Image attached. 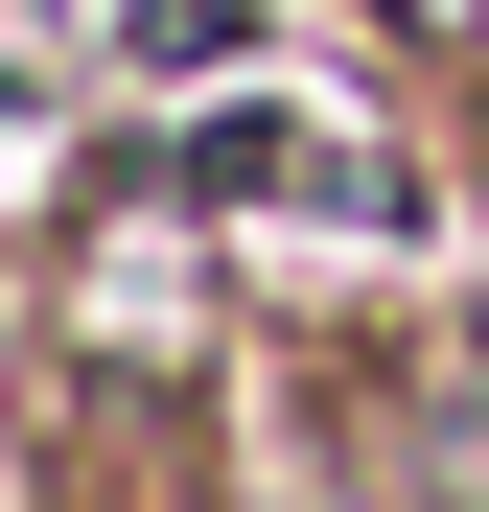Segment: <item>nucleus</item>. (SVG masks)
Returning <instances> with one entry per match:
<instances>
[{"instance_id": "nucleus-1", "label": "nucleus", "mask_w": 489, "mask_h": 512, "mask_svg": "<svg viewBox=\"0 0 489 512\" xmlns=\"http://www.w3.org/2000/svg\"><path fill=\"white\" fill-rule=\"evenodd\" d=\"M0 94H47V0H0Z\"/></svg>"}, {"instance_id": "nucleus-2", "label": "nucleus", "mask_w": 489, "mask_h": 512, "mask_svg": "<svg viewBox=\"0 0 489 512\" xmlns=\"http://www.w3.org/2000/svg\"><path fill=\"white\" fill-rule=\"evenodd\" d=\"M420 24H489V0H420Z\"/></svg>"}]
</instances>
